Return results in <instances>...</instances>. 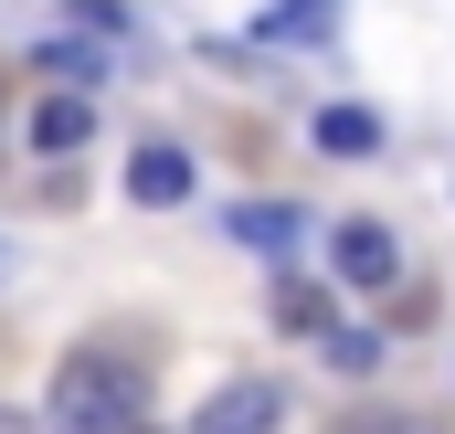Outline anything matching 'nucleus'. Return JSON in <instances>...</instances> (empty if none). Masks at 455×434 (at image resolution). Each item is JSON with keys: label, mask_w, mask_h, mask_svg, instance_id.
Listing matches in <instances>:
<instances>
[{"label": "nucleus", "mask_w": 455, "mask_h": 434, "mask_svg": "<svg viewBox=\"0 0 455 434\" xmlns=\"http://www.w3.org/2000/svg\"><path fill=\"white\" fill-rule=\"evenodd\" d=\"M53 434H138L148 424V371L138 360H116V350H75L64 371H53Z\"/></svg>", "instance_id": "obj_1"}, {"label": "nucleus", "mask_w": 455, "mask_h": 434, "mask_svg": "<svg viewBox=\"0 0 455 434\" xmlns=\"http://www.w3.org/2000/svg\"><path fill=\"white\" fill-rule=\"evenodd\" d=\"M127 191H138V202H159V213H170V202H180V191H191V159H180V149H170V138H148V149H138V159H127Z\"/></svg>", "instance_id": "obj_5"}, {"label": "nucleus", "mask_w": 455, "mask_h": 434, "mask_svg": "<svg viewBox=\"0 0 455 434\" xmlns=\"http://www.w3.org/2000/svg\"><path fill=\"white\" fill-rule=\"evenodd\" d=\"M233 233L265 244V254H286V244H297V213H233Z\"/></svg>", "instance_id": "obj_9"}, {"label": "nucleus", "mask_w": 455, "mask_h": 434, "mask_svg": "<svg viewBox=\"0 0 455 434\" xmlns=\"http://www.w3.org/2000/svg\"><path fill=\"white\" fill-rule=\"evenodd\" d=\"M329 265H339V286H360V297H392L403 286V244L381 222H339L329 233Z\"/></svg>", "instance_id": "obj_2"}, {"label": "nucleus", "mask_w": 455, "mask_h": 434, "mask_svg": "<svg viewBox=\"0 0 455 434\" xmlns=\"http://www.w3.org/2000/svg\"><path fill=\"white\" fill-rule=\"evenodd\" d=\"M307 138H318L329 159H371V149H381V117H371V107H318Z\"/></svg>", "instance_id": "obj_6"}, {"label": "nucleus", "mask_w": 455, "mask_h": 434, "mask_svg": "<svg viewBox=\"0 0 455 434\" xmlns=\"http://www.w3.org/2000/svg\"><path fill=\"white\" fill-rule=\"evenodd\" d=\"M275 424H286V392H275L265 371H254V382H223V392L191 414V434H275Z\"/></svg>", "instance_id": "obj_3"}, {"label": "nucleus", "mask_w": 455, "mask_h": 434, "mask_svg": "<svg viewBox=\"0 0 455 434\" xmlns=\"http://www.w3.org/2000/svg\"><path fill=\"white\" fill-rule=\"evenodd\" d=\"M329 21H339V0H275V11L254 21V32H265V43H318Z\"/></svg>", "instance_id": "obj_7"}, {"label": "nucleus", "mask_w": 455, "mask_h": 434, "mask_svg": "<svg viewBox=\"0 0 455 434\" xmlns=\"http://www.w3.org/2000/svg\"><path fill=\"white\" fill-rule=\"evenodd\" d=\"M11 265H21V254H11V244H0V276H11Z\"/></svg>", "instance_id": "obj_13"}, {"label": "nucleus", "mask_w": 455, "mask_h": 434, "mask_svg": "<svg viewBox=\"0 0 455 434\" xmlns=\"http://www.w3.org/2000/svg\"><path fill=\"white\" fill-rule=\"evenodd\" d=\"M85 138H96V107H85V96H43V107H32V149H43V159H75Z\"/></svg>", "instance_id": "obj_4"}, {"label": "nucleus", "mask_w": 455, "mask_h": 434, "mask_svg": "<svg viewBox=\"0 0 455 434\" xmlns=\"http://www.w3.org/2000/svg\"><path fill=\"white\" fill-rule=\"evenodd\" d=\"M275 318H286V328H339V318H329V297H318L307 276H286V286H275Z\"/></svg>", "instance_id": "obj_8"}, {"label": "nucleus", "mask_w": 455, "mask_h": 434, "mask_svg": "<svg viewBox=\"0 0 455 434\" xmlns=\"http://www.w3.org/2000/svg\"><path fill=\"white\" fill-rule=\"evenodd\" d=\"M360 434H435L424 414H381V424H360Z\"/></svg>", "instance_id": "obj_12"}, {"label": "nucleus", "mask_w": 455, "mask_h": 434, "mask_svg": "<svg viewBox=\"0 0 455 434\" xmlns=\"http://www.w3.org/2000/svg\"><path fill=\"white\" fill-rule=\"evenodd\" d=\"M371 360H381L371 328H329V371H371Z\"/></svg>", "instance_id": "obj_10"}, {"label": "nucleus", "mask_w": 455, "mask_h": 434, "mask_svg": "<svg viewBox=\"0 0 455 434\" xmlns=\"http://www.w3.org/2000/svg\"><path fill=\"white\" fill-rule=\"evenodd\" d=\"M43 64H53V75H85V85H96V75H107V64H96V53H85V43H43Z\"/></svg>", "instance_id": "obj_11"}]
</instances>
